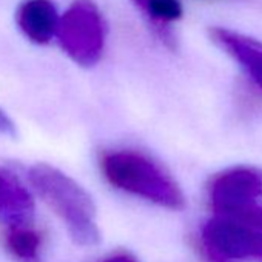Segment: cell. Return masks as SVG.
Wrapping results in <instances>:
<instances>
[{
	"mask_svg": "<svg viewBox=\"0 0 262 262\" xmlns=\"http://www.w3.org/2000/svg\"><path fill=\"white\" fill-rule=\"evenodd\" d=\"M28 179L34 191L63 221L74 244L80 247L99 244L96 204L79 182L50 164L33 165Z\"/></svg>",
	"mask_w": 262,
	"mask_h": 262,
	"instance_id": "6da1fadb",
	"label": "cell"
},
{
	"mask_svg": "<svg viewBox=\"0 0 262 262\" xmlns=\"http://www.w3.org/2000/svg\"><path fill=\"white\" fill-rule=\"evenodd\" d=\"M105 179L114 188L168 210H182L185 196L171 174L138 150L108 151L100 159Z\"/></svg>",
	"mask_w": 262,
	"mask_h": 262,
	"instance_id": "7a4b0ae2",
	"label": "cell"
},
{
	"mask_svg": "<svg viewBox=\"0 0 262 262\" xmlns=\"http://www.w3.org/2000/svg\"><path fill=\"white\" fill-rule=\"evenodd\" d=\"M56 37L65 54L80 67H94L102 59L106 30L93 0H74L60 16Z\"/></svg>",
	"mask_w": 262,
	"mask_h": 262,
	"instance_id": "3957f363",
	"label": "cell"
},
{
	"mask_svg": "<svg viewBox=\"0 0 262 262\" xmlns=\"http://www.w3.org/2000/svg\"><path fill=\"white\" fill-rule=\"evenodd\" d=\"M201 244L237 262H262V231L233 219L214 216L201 228Z\"/></svg>",
	"mask_w": 262,
	"mask_h": 262,
	"instance_id": "277c9868",
	"label": "cell"
},
{
	"mask_svg": "<svg viewBox=\"0 0 262 262\" xmlns=\"http://www.w3.org/2000/svg\"><path fill=\"white\" fill-rule=\"evenodd\" d=\"M216 214L262 201V168L237 165L217 173L208 187Z\"/></svg>",
	"mask_w": 262,
	"mask_h": 262,
	"instance_id": "5b68a950",
	"label": "cell"
},
{
	"mask_svg": "<svg viewBox=\"0 0 262 262\" xmlns=\"http://www.w3.org/2000/svg\"><path fill=\"white\" fill-rule=\"evenodd\" d=\"M208 36L216 47L228 54L242 68L248 79L262 90V43L224 27H211Z\"/></svg>",
	"mask_w": 262,
	"mask_h": 262,
	"instance_id": "8992f818",
	"label": "cell"
},
{
	"mask_svg": "<svg viewBox=\"0 0 262 262\" xmlns=\"http://www.w3.org/2000/svg\"><path fill=\"white\" fill-rule=\"evenodd\" d=\"M34 199L20 181L8 170L0 168V224L8 228L31 227Z\"/></svg>",
	"mask_w": 262,
	"mask_h": 262,
	"instance_id": "52a82bcc",
	"label": "cell"
},
{
	"mask_svg": "<svg viewBox=\"0 0 262 262\" xmlns=\"http://www.w3.org/2000/svg\"><path fill=\"white\" fill-rule=\"evenodd\" d=\"M16 22L31 42L45 45L56 37L60 16L51 0H24L16 11Z\"/></svg>",
	"mask_w": 262,
	"mask_h": 262,
	"instance_id": "ba28073f",
	"label": "cell"
},
{
	"mask_svg": "<svg viewBox=\"0 0 262 262\" xmlns=\"http://www.w3.org/2000/svg\"><path fill=\"white\" fill-rule=\"evenodd\" d=\"M5 244L13 257L19 262H43L40 256L42 236L31 227L8 228Z\"/></svg>",
	"mask_w": 262,
	"mask_h": 262,
	"instance_id": "9c48e42d",
	"label": "cell"
},
{
	"mask_svg": "<svg viewBox=\"0 0 262 262\" xmlns=\"http://www.w3.org/2000/svg\"><path fill=\"white\" fill-rule=\"evenodd\" d=\"M133 4L156 25H161V31L165 34V40L168 42V36L165 33L167 25L184 16V8L179 0H133Z\"/></svg>",
	"mask_w": 262,
	"mask_h": 262,
	"instance_id": "30bf717a",
	"label": "cell"
},
{
	"mask_svg": "<svg viewBox=\"0 0 262 262\" xmlns=\"http://www.w3.org/2000/svg\"><path fill=\"white\" fill-rule=\"evenodd\" d=\"M216 216L233 219V221H237L241 224H245L248 227H253L262 231V204L259 202L248 204V205H244V207H239V208H234L224 214H216Z\"/></svg>",
	"mask_w": 262,
	"mask_h": 262,
	"instance_id": "8fae6325",
	"label": "cell"
},
{
	"mask_svg": "<svg viewBox=\"0 0 262 262\" xmlns=\"http://www.w3.org/2000/svg\"><path fill=\"white\" fill-rule=\"evenodd\" d=\"M0 135L8 138H14L17 135L14 122L8 117V114L2 108H0Z\"/></svg>",
	"mask_w": 262,
	"mask_h": 262,
	"instance_id": "7c38bea8",
	"label": "cell"
},
{
	"mask_svg": "<svg viewBox=\"0 0 262 262\" xmlns=\"http://www.w3.org/2000/svg\"><path fill=\"white\" fill-rule=\"evenodd\" d=\"M201 251H202V257H204L205 262H233V260L221 256L219 253L213 251L211 248H208V247H205L202 244H201Z\"/></svg>",
	"mask_w": 262,
	"mask_h": 262,
	"instance_id": "4fadbf2b",
	"label": "cell"
},
{
	"mask_svg": "<svg viewBox=\"0 0 262 262\" xmlns=\"http://www.w3.org/2000/svg\"><path fill=\"white\" fill-rule=\"evenodd\" d=\"M102 262H139L136 257H133L128 253H116V254H111L108 257H105Z\"/></svg>",
	"mask_w": 262,
	"mask_h": 262,
	"instance_id": "5bb4252c",
	"label": "cell"
}]
</instances>
